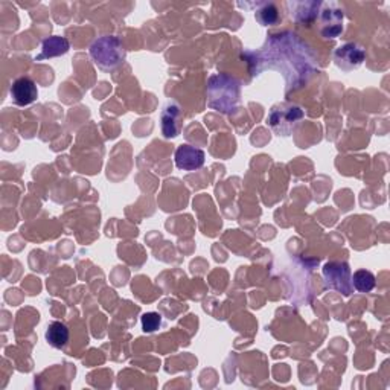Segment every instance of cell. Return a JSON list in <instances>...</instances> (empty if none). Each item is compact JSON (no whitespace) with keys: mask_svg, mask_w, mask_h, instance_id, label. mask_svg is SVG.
I'll return each mask as SVG.
<instances>
[{"mask_svg":"<svg viewBox=\"0 0 390 390\" xmlns=\"http://www.w3.org/2000/svg\"><path fill=\"white\" fill-rule=\"evenodd\" d=\"M328 8L330 9L320 14V33L326 38H335L340 36L343 29V13L340 9H332L330 5Z\"/></svg>","mask_w":390,"mask_h":390,"instance_id":"obj_8","label":"cell"},{"mask_svg":"<svg viewBox=\"0 0 390 390\" xmlns=\"http://www.w3.org/2000/svg\"><path fill=\"white\" fill-rule=\"evenodd\" d=\"M377 279L369 270H357L352 276V287L360 293H371L375 288Z\"/></svg>","mask_w":390,"mask_h":390,"instance_id":"obj_12","label":"cell"},{"mask_svg":"<svg viewBox=\"0 0 390 390\" xmlns=\"http://www.w3.org/2000/svg\"><path fill=\"white\" fill-rule=\"evenodd\" d=\"M239 82L224 73L209 78L207 105L221 113H234L239 102Z\"/></svg>","mask_w":390,"mask_h":390,"instance_id":"obj_1","label":"cell"},{"mask_svg":"<svg viewBox=\"0 0 390 390\" xmlns=\"http://www.w3.org/2000/svg\"><path fill=\"white\" fill-rule=\"evenodd\" d=\"M70 49V43L69 40L65 37L60 36H54L49 37L43 41V46H41V52L36 57V61H41V60H48V58H54V57H60L67 54Z\"/></svg>","mask_w":390,"mask_h":390,"instance_id":"obj_10","label":"cell"},{"mask_svg":"<svg viewBox=\"0 0 390 390\" xmlns=\"http://www.w3.org/2000/svg\"><path fill=\"white\" fill-rule=\"evenodd\" d=\"M180 107L177 104H168L162 112V133L166 139L175 138L180 131Z\"/></svg>","mask_w":390,"mask_h":390,"instance_id":"obj_9","label":"cell"},{"mask_svg":"<svg viewBox=\"0 0 390 390\" xmlns=\"http://www.w3.org/2000/svg\"><path fill=\"white\" fill-rule=\"evenodd\" d=\"M9 97H11L13 102L18 107H28L38 98V89L37 84L28 78V77H20L17 78L11 89H9Z\"/></svg>","mask_w":390,"mask_h":390,"instance_id":"obj_7","label":"cell"},{"mask_svg":"<svg viewBox=\"0 0 390 390\" xmlns=\"http://www.w3.org/2000/svg\"><path fill=\"white\" fill-rule=\"evenodd\" d=\"M303 116L305 113L299 105H294L290 102H281V104H276L275 107L270 110L267 124L273 133L287 138V136H290L294 130H296V126L300 124Z\"/></svg>","mask_w":390,"mask_h":390,"instance_id":"obj_3","label":"cell"},{"mask_svg":"<svg viewBox=\"0 0 390 390\" xmlns=\"http://www.w3.org/2000/svg\"><path fill=\"white\" fill-rule=\"evenodd\" d=\"M323 278L326 282V287L342 293L343 296H350L352 293V276L351 267L346 262H328L323 267Z\"/></svg>","mask_w":390,"mask_h":390,"instance_id":"obj_4","label":"cell"},{"mask_svg":"<svg viewBox=\"0 0 390 390\" xmlns=\"http://www.w3.org/2000/svg\"><path fill=\"white\" fill-rule=\"evenodd\" d=\"M90 57L101 70L112 72L124 65L126 52L119 37L104 36L92 43Z\"/></svg>","mask_w":390,"mask_h":390,"instance_id":"obj_2","label":"cell"},{"mask_svg":"<svg viewBox=\"0 0 390 390\" xmlns=\"http://www.w3.org/2000/svg\"><path fill=\"white\" fill-rule=\"evenodd\" d=\"M142 331L146 334L156 332L162 326V315L159 313H145L142 315Z\"/></svg>","mask_w":390,"mask_h":390,"instance_id":"obj_14","label":"cell"},{"mask_svg":"<svg viewBox=\"0 0 390 390\" xmlns=\"http://www.w3.org/2000/svg\"><path fill=\"white\" fill-rule=\"evenodd\" d=\"M256 22L262 26H271L279 22V11L275 4H262L255 14Z\"/></svg>","mask_w":390,"mask_h":390,"instance_id":"obj_13","label":"cell"},{"mask_svg":"<svg viewBox=\"0 0 390 390\" xmlns=\"http://www.w3.org/2000/svg\"><path fill=\"white\" fill-rule=\"evenodd\" d=\"M69 328L63 322H50L46 330V342L55 347V350H63L69 342Z\"/></svg>","mask_w":390,"mask_h":390,"instance_id":"obj_11","label":"cell"},{"mask_svg":"<svg viewBox=\"0 0 390 390\" xmlns=\"http://www.w3.org/2000/svg\"><path fill=\"white\" fill-rule=\"evenodd\" d=\"M174 161H175V166L178 170L183 171H195L200 170L205 165L206 161V154L203 150L197 148V146L193 145H180L175 150L174 154Z\"/></svg>","mask_w":390,"mask_h":390,"instance_id":"obj_6","label":"cell"},{"mask_svg":"<svg viewBox=\"0 0 390 390\" xmlns=\"http://www.w3.org/2000/svg\"><path fill=\"white\" fill-rule=\"evenodd\" d=\"M366 58L364 49L357 43H346L334 52L335 66L342 70H355L363 65Z\"/></svg>","mask_w":390,"mask_h":390,"instance_id":"obj_5","label":"cell"}]
</instances>
